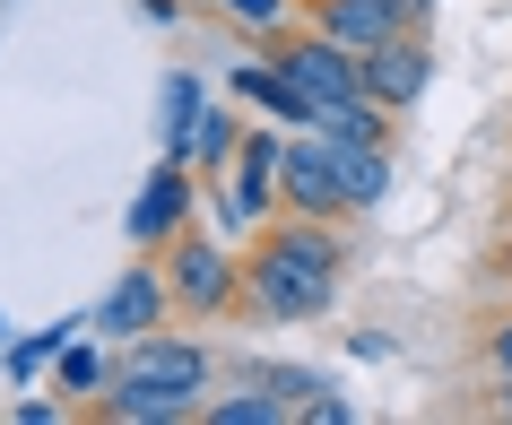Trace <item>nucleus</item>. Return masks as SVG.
Instances as JSON below:
<instances>
[{
	"mask_svg": "<svg viewBox=\"0 0 512 425\" xmlns=\"http://www.w3.org/2000/svg\"><path fill=\"white\" fill-rule=\"evenodd\" d=\"M339 287H348V278H322V269H304L296 252H278V243H261V235L243 252V313L252 321H278V330L330 321L339 313Z\"/></svg>",
	"mask_w": 512,
	"mask_h": 425,
	"instance_id": "nucleus-1",
	"label": "nucleus"
},
{
	"mask_svg": "<svg viewBox=\"0 0 512 425\" xmlns=\"http://www.w3.org/2000/svg\"><path fill=\"white\" fill-rule=\"evenodd\" d=\"M157 261H165V287H174V313L183 321H235L243 313V252H226L217 235L183 226Z\"/></svg>",
	"mask_w": 512,
	"mask_h": 425,
	"instance_id": "nucleus-2",
	"label": "nucleus"
},
{
	"mask_svg": "<svg viewBox=\"0 0 512 425\" xmlns=\"http://www.w3.org/2000/svg\"><path fill=\"white\" fill-rule=\"evenodd\" d=\"M261 53L287 70V79L313 96V113H330V105H356L365 96V70H356V53L348 44H330L322 27H304V18H287V27H270V35H252Z\"/></svg>",
	"mask_w": 512,
	"mask_h": 425,
	"instance_id": "nucleus-3",
	"label": "nucleus"
},
{
	"mask_svg": "<svg viewBox=\"0 0 512 425\" xmlns=\"http://www.w3.org/2000/svg\"><path fill=\"white\" fill-rule=\"evenodd\" d=\"M296 18L348 53H374L391 35H434V0H296Z\"/></svg>",
	"mask_w": 512,
	"mask_h": 425,
	"instance_id": "nucleus-4",
	"label": "nucleus"
},
{
	"mask_svg": "<svg viewBox=\"0 0 512 425\" xmlns=\"http://www.w3.org/2000/svg\"><path fill=\"white\" fill-rule=\"evenodd\" d=\"M174 321V287H165V261L157 252H139V261L113 269V287L96 295V339H148V330H165Z\"/></svg>",
	"mask_w": 512,
	"mask_h": 425,
	"instance_id": "nucleus-5",
	"label": "nucleus"
},
{
	"mask_svg": "<svg viewBox=\"0 0 512 425\" xmlns=\"http://www.w3.org/2000/svg\"><path fill=\"white\" fill-rule=\"evenodd\" d=\"M209 373H217V356L191 330H148V339H122L113 347V382H148V391H209Z\"/></svg>",
	"mask_w": 512,
	"mask_h": 425,
	"instance_id": "nucleus-6",
	"label": "nucleus"
},
{
	"mask_svg": "<svg viewBox=\"0 0 512 425\" xmlns=\"http://www.w3.org/2000/svg\"><path fill=\"white\" fill-rule=\"evenodd\" d=\"M191 209H200V174H191L183 157H157V174L139 183L131 217H122V235H131V252H165V243L191 226Z\"/></svg>",
	"mask_w": 512,
	"mask_h": 425,
	"instance_id": "nucleus-7",
	"label": "nucleus"
},
{
	"mask_svg": "<svg viewBox=\"0 0 512 425\" xmlns=\"http://www.w3.org/2000/svg\"><path fill=\"white\" fill-rule=\"evenodd\" d=\"M278 165H287V122H252L226 165V209L235 226H270L278 217Z\"/></svg>",
	"mask_w": 512,
	"mask_h": 425,
	"instance_id": "nucleus-8",
	"label": "nucleus"
},
{
	"mask_svg": "<svg viewBox=\"0 0 512 425\" xmlns=\"http://www.w3.org/2000/svg\"><path fill=\"white\" fill-rule=\"evenodd\" d=\"M356 70H365V96L391 113H417L434 87V35H391V44H374V53H356Z\"/></svg>",
	"mask_w": 512,
	"mask_h": 425,
	"instance_id": "nucleus-9",
	"label": "nucleus"
},
{
	"mask_svg": "<svg viewBox=\"0 0 512 425\" xmlns=\"http://www.w3.org/2000/svg\"><path fill=\"white\" fill-rule=\"evenodd\" d=\"M79 417L96 425H200V391H148V382H105Z\"/></svg>",
	"mask_w": 512,
	"mask_h": 425,
	"instance_id": "nucleus-10",
	"label": "nucleus"
},
{
	"mask_svg": "<svg viewBox=\"0 0 512 425\" xmlns=\"http://www.w3.org/2000/svg\"><path fill=\"white\" fill-rule=\"evenodd\" d=\"M235 105H252V113H270V122H287V131H313V122H322V113H313V96H304L296 79H287V70H278L270 53H252V61H235Z\"/></svg>",
	"mask_w": 512,
	"mask_h": 425,
	"instance_id": "nucleus-11",
	"label": "nucleus"
},
{
	"mask_svg": "<svg viewBox=\"0 0 512 425\" xmlns=\"http://www.w3.org/2000/svg\"><path fill=\"white\" fill-rule=\"evenodd\" d=\"M322 148H330V165H339V183H348L356 217H374L382 200H391V174H400V148H365V139H330V131H322Z\"/></svg>",
	"mask_w": 512,
	"mask_h": 425,
	"instance_id": "nucleus-12",
	"label": "nucleus"
},
{
	"mask_svg": "<svg viewBox=\"0 0 512 425\" xmlns=\"http://www.w3.org/2000/svg\"><path fill=\"white\" fill-rule=\"evenodd\" d=\"M200 113H209L200 79H191V70H165V87H157V139H165V157L191 165V131H200Z\"/></svg>",
	"mask_w": 512,
	"mask_h": 425,
	"instance_id": "nucleus-13",
	"label": "nucleus"
},
{
	"mask_svg": "<svg viewBox=\"0 0 512 425\" xmlns=\"http://www.w3.org/2000/svg\"><path fill=\"white\" fill-rule=\"evenodd\" d=\"M243 131H252V113L209 105V113H200V131H191V174H200V183H226V165H235Z\"/></svg>",
	"mask_w": 512,
	"mask_h": 425,
	"instance_id": "nucleus-14",
	"label": "nucleus"
},
{
	"mask_svg": "<svg viewBox=\"0 0 512 425\" xmlns=\"http://www.w3.org/2000/svg\"><path fill=\"white\" fill-rule=\"evenodd\" d=\"M79 330H96V313H70V321H44V330H35V339H9V356H0V365H9V382H35V373L53 365L61 347L79 339Z\"/></svg>",
	"mask_w": 512,
	"mask_h": 425,
	"instance_id": "nucleus-15",
	"label": "nucleus"
},
{
	"mask_svg": "<svg viewBox=\"0 0 512 425\" xmlns=\"http://www.w3.org/2000/svg\"><path fill=\"white\" fill-rule=\"evenodd\" d=\"M313 131H330V139H365V148H400V113L374 105V96H356V105H330Z\"/></svg>",
	"mask_w": 512,
	"mask_h": 425,
	"instance_id": "nucleus-16",
	"label": "nucleus"
},
{
	"mask_svg": "<svg viewBox=\"0 0 512 425\" xmlns=\"http://www.w3.org/2000/svg\"><path fill=\"white\" fill-rule=\"evenodd\" d=\"M296 408L278 391H261V382H243L235 399H200V425H287Z\"/></svg>",
	"mask_w": 512,
	"mask_h": 425,
	"instance_id": "nucleus-17",
	"label": "nucleus"
},
{
	"mask_svg": "<svg viewBox=\"0 0 512 425\" xmlns=\"http://www.w3.org/2000/svg\"><path fill=\"white\" fill-rule=\"evenodd\" d=\"M105 347H113V339H105ZM105 347H96V339H70V347H61V356H53L61 391H79V408H87V399H96V391H105V382H113V356H105Z\"/></svg>",
	"mask_w": 512,
	"mask_h": 425,
	"instance_id": "nucleus-18",
	"label": "nucleus"
},
{
	"mask_svg": "<svg viewBox=\"0 0 512 425\" xmlns=\"http://www.w3.org/2000/svg\"><path fill=\"white\" fill-rule=\"evenodd\" d=\"M226 27H243V35H270V27H287L296 18V0H209Z\"/></svg>",
	"mask_w": 512,
	"mask_h": 425,
	"instance_id": "nucleus-19",
	"label": "nucleus"
},
{
	"mask_svg": "<svg viewBox=\"0 0 512 425\" xmlns=\"http://www.w3.org/2000/svg\"><path fill=\"white\" fill-rule=\"evenodd\" d=\"M478 278H486L495 295H512V209H504V226L486 235V252H478Z\"/></svg>",
	"mask_w": 512,
	"mask_h": 425,
	"instance_id": "nucleus-20",
	"label": "nucleus"
},
{
	"mask_svg": "<svg viewBox=\"0 0 512 425\" xmlns=\"http://www.w3.org/2000/svg\"><path fill=\"white\" fill-rule=\"evenodd\" d=\"M356 408L348 399H339V382H322V391H313V408H304V425H348Z\"/></svg>",
	"mask_w": 512,
	"mask_h": 425,
	"instance_id": "nucleus-21",
	"label": "nucleus"
},
{
	"mask_svg": "<svg viewBox=\"0 0 512 425\" xmlns=\"http://www.w3.org/2000/svg\"><path fill=\"white\" fill-rule=\"evenodd\" d=\"M9 417H18V425H61V417H70V408H61V399H18Z\"/></svg>",
	"mask_w": 512,
	"mask_h": 425,
	"instance_id": "nucleus-22",
	"label": "nucleus"
},
{
	"mask_svg": "<svg viewBox=\"0 0 512 425\" xmlns=\"http://www.w3.org/2000/svg\"><path fill=\"white\" fill-rule=\"evenodd\" d=\"M348 356H356V365H382V356H391V339H382V330H356Z\"/></svg>",
	"mask_w": 512,
	"mask_h": 425,
	"instance_id": "nucleus-23",
	"label": "nucleus"
},
{
	"mask_svg": "<svg viewBox=\"0 0 512 425\" xmlns=\"http://www.w3.org/2000/svg\"><path fill=\"white\" fill-rule=\"evenodd\" d=\"M478 417H504L512 425V382H486V391H478Z\"/></svg>",
	"mask_w": 512,
	"mask_h": 425,
	"instance_id": "nucleus-24",
	"label": "nucleus"
},
{
	"mask_svg": "<svg viewBox=\"0 0 512 425\" xmlns=\"http://www.w3.org/2000/svg\"><path fill=\"white\" fill-rule=\"evenodd\" d=\"M0 339H9V321H0Z\"/></svg>",
	"mask_w": 512,
	"mask_h": 425,
	"instance_id": "nucleus-25",
	"label": "nucleus"
},
{
	"mask_svg": "<svg viewBox=\"0 0 512 425\" xmlns=\"http://www.w3.org/2000/svg\"><path fill=\"white\" fill-rule=\"evenodd\" d=\"M504 209H512V191H504Z\"/></svg>",
	"mask_w": 512,
	"mask_h": 425,
	"instance_id": "nucleus-26",
	"label": "nucleus"
},
{
	"mask_svg": "<svg viewBox=\"0 0 512 425\" xmlns=\"http://www.w3.org/2000/svg\"><path fill=\"white\" fill-rule=\"evenodd\" d=\"M191 9H200V0H191Z\"/></svg>",
	"mask_w": 512,
	"mask_h": 425,
	"instance_id": "nucleus-27",
	"label": "nucleus"
}]
</instances>
